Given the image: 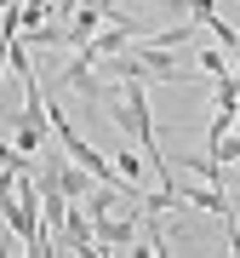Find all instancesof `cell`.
<instances>
[{
    "instance_id": "obj_1",
    "label": "cell",
    "mask_w": 240,
    "mask_h": 258,
    "mask_svg": "<svg viewBox=\"0 0 240 258\" xmlns=\"http://www.w3.org/2000/svg\"><path fill=\"white\" fill-rule=\"evenodd\" d=\"M97 69L109 75V81H194V63H177L172 57V46H155V40H149V46H138V52H109V57H97Z\"/></svg>"
},
{
    "instance_id": "obj_2",
    "label": "cell",
    "mask_w": 240,
    "mask_h": 258,
    "mask_svg": "<svg viewBox=\"0 0 240 258\" xmlns=\"http://www.w3.org/2000/svg\"><path fill=\"white\" fill-rule=\"evenodd\" d=\"M63 86H69V92H80L86 103H109V98H114V86L103 81V69H97V52H92V46H74V63L63 69Z\"/></svg>"
},
{
    "instance_id": "obj_3",
    "label": "cell",
    "mask_w": 240,
    "mask_h": 258,
    "mask_svg": "<svg viewBox=\"0 0 240 258\" xmlns=\"http://www.w3.org/2000/svg\"><path fill=\"white\" fill-rule=\"evenodd\" d=\"M57 252H103L97 235H92V218H86L80 201L63 207V224H57Z\"/></svg>"
},
{
    "instance_id": "obj_4",
    "label": "cell",
    "mask_w": 240,
    "mask_h": 258,
    "mask_svg": "<svg viewBox=\"0 0 240 258\" xmlns=\"http://www.w3.org/2000/svg\"><path fill=\"white\" fill-rule=\"evenodd\" d=\"M194 69H200L206 81H217V75H229V52H223V46H200V52H194Z\"/></svg>"
},
{
    "instance_id": "obj_5",
    "label": "cell",
    "mask_w": 240,
    "mask_h": 258,
    "mask_svg": "<svg viewBox=\"0 0 240 258\" xmlns=\"http://www.w3.org/2000/svg\"><path fill=\"white\" fill-rule=\"evenodd\" d=\"M183 166H189V172H200V178H206V184H212V189H223V161L212 155V149H206V155H189Z\"/></svg>"
},
{
    "instance_id": "obj_6",
    "label": "cell",
    "mask_w": 240,
    "mask_h": 258,
    "mask_svg": "<svg viewBox=\"0 0 240 258\" xmlns=\"http://www.w3.org/2000/svg\"><path fill=\"white\" fill-rule=\"evenodd\" d=\"M217 109H240V81L234 75H217Z\"/></svg>"
},
{
    "instance_id": "obj_7",
    "label": "cell",
    "mask_w": 240,
    "mask_h": 258,
    "mask_svg": "<svg viewBox=\"0 0 240 258\" xmlns=\"http://www.w3.org/2000/svg\"><path fill=\"white\" fill-rule=\"evenodd\" d=\"M114 166H120V178H126V184H138V155H126V149H120Z\"/></svg>"
}]
</instances>
